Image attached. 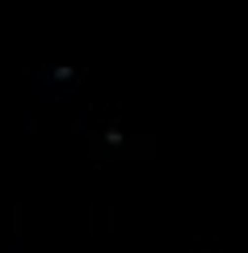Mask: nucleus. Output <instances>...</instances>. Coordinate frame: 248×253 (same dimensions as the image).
<instances>
[{
  "label": "nucleus",
  "mask_w": 248,
  "mask_h": 253,
  "mask_svg": "<svg viewBox=\"0 0 248 253\" xmlns=\"http://www.w3.org/2000/svg\"><path fill=\"white\" fill-rule=\"evenodd\" d=\"M106 144H114V148L122 144V131H118V126H109V131H106Z\"/></svg>",
  "instance_id": "obj_1"
}]
</instances>
